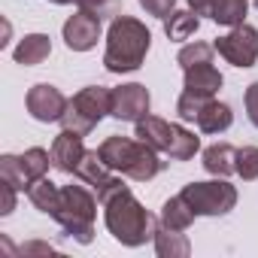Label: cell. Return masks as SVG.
<instances>
[{
    "mask_svg": "<svg viewBox=\"0 0 258 258\" xmlns=\"http://www.w3.org/2000/svg\"><path fill=\"white\" fill-rule=\"evenodd\" d=\"M100 204H103L106 228H109V234H112L121 246L137 249V246L155 240L158 219L131 195V188H127V185H118V188L109 191Z\"/></svg>",
    "mask_w": 258,
    "mask_h": 258,
    "instance_id": "1",
    "label": "cell"
},
{
    "mask_svg": "<svg viewBox=\"0 0 258 258\" xmlns=\"http://www.w3.org/2000/svg\"><path fill=\"white\" fill-rule=\"evenodd\" d=\"M152 46L149 28L134 19V16H115L106 34V52H103V67L109 73H134L143 67L146 52Z\"/></svg>",
    "mask_w": 258,
    "mask_h": 258,
    "instance_id": "2",
    "label": "cell"
},
{
    "mask_svg": "<svg viewBox=\"0 0 258 258\" xmlns=\"http://www.w3.org/2000/svg\"><path fill=\"white\" fill-rule=\"evenodd\" d=\"M97 152L115 173H121L127 179H137V182H149L164 170V161L158 158V152L149 143H143L140 137L131 140V137L112 134L97 146Z\"/></svg>",
    "mask_w": 258,
    "mask_h": 258,
    "instance_id": "3",
    "label": "cell"
},
{
    "mask_svg": "<svg viewBox=\"0 0 258 258\" xmlns=\"http://www.w3.org/2000/svg\"><path fill=\"white\" fill-rule=\"evenodd\" d=\"M94 213H97V195H91L85 185H64L52 219L76 243H91L94 240Z\"/></svg>",
    "mask_w": 258,
    "mask_h": 258,
    "instance_id": "4",
    "label": "cell"
},
{
    "mask_svg": "<svg viewBox=\"0 0 258 258\" xmlns=\"http://www.w3.org/2000/svg\"><path fill=\"white\" fill-rule=\"evenodd\" d=\"M143 143H149L155 152L161 155H170V161H188L198 155L201 149V137H195L191 131H185L182 124H173V121H164L158 115H146L137 121V134Z\"/></svg>",
    "mask_w": 258,
    "mask_h": 258,
    "instance_id": "5",
    "label": "cell"
},
{
    "mask_svg": "<svg viewBox=\"0 0 258 258\" xmlns=\"http://www.w3.org/2000/svg\"><path fill=\"white\" fill-rule=\"evenodd\" d=\"M109 103H112V91L103 88V85H85L79 94H73L67 100V109L61 115V127L67 131H76V134H91L97 121L103 115H109Z\"/></svg>",
    "mask_w": 258,
    "mask_h": 258,
    "instance_id": "6",
    "label": "cell"
},
{
    "mask_svg": "<svg viewBox=\"0 0 258 258\" xmlns=\"http://www.w3.org/2000/svg\"><path fill=\"white\" fill-rule=\"evenodd\" d=\"M179 195L195 216H225L237 207V188L225 176H216L210 182H188Z\"/></svg>",
    "mask_w": 258,
    "mask_h": 258,
    "instance_id": "7",
    "label": "cell"
},
{
    "mask_svg": "<svg viewBox=\"0 0 258 258\" xmlns=\"http://www.w3.org/2000/svg\"><path fill=\"white\" fill-rule=\"evenodd\" d=\"M216 52L228 61V64H234V67H252L255 61H258V31L252 28V25H237V28H231L225 37H219L216 43Z\"/></svg>",
    "mask_w": 258,
    "mask_h": 258,
    "instance_id": "8",
    "label": "cell"
},
{
    "mask_svg": "<svg viewBox=\"0 0 258 258\" xmlns=\"http://www.w3.org/2000/svg\"><path fill=\"white\" fill-rule=\"evenodd\" d=\"M73 176H79L94 195H97V201H103L109 191H115L118 185H124L118 176L121 173H115L103 158H100V152L97 149H88L85 155H82V161H79V167H76V173Z\"/></svg>",
    "mask_w": 258,
    "mask_h": 258,
    "instance_id": "9",
    "label": "cell"
},
{
    "mask_svg": "<svg viewBox=\"0 0 258 258\" xmlns=\"http://www.w3.org/2000/svg\"><path fill=\"white\" fill-rule=\"evenodd\" d=\"M149 91L146 85L140 82H127V85H118L112 88V103H109V115L118 118V121H140L149 115Z\"/></svg>",
    "mask_w": 258,
    "mask_h": 258,
    "instance_id": "10",
    "label": "cell"
},
{
    "mask_svg": "<svg viewBox=\"0 0 258 258\" xmlns=\"http://www.w3.org/2000/svg\"><path fill=\"white\" fill-rule=\"evenodd\" d=\"M25 103H28V112H31L37 121H43V124L61 121L64 109H67V97L61 94V88H55V85H49V82H37V85L28 91Z\"/></svg>",
    "mask_w": 258,
    "mask_h": 258,
    "instance_id": "11",
    "label": "cell"
},
{
    "mask_svg": "<svg viewBox=\"0 0 258 258\" xmlns=\"http://www.w3.org/2000/svg\"><path fill=\"white\" fill-rule=\"evenodd\" d=\"M97 40H100V19L97 16L79 10L76 16H70L64 22V43L70 52H88L97 46Z\"/></svg>",
    "mask_w": 258,
    "mask_h": 258,
    "instance_id": "12",
    "label": "cell"
},
{
    "mask_svg": "<svg viewBox=\"0 0 258 258\" xmlns=\"http://www.w3.org/2000/svg\"><path fill=\"white\" fill-rule=\"evenodd\" d=\"M52 167L55 170H61V173H76V167H79V161H82V155L88 152L85 146H82V134H76V131H64L52 140Z\"/></svg>",
    "mask_w": 258,
    "mask_h": 258,
    "instance_id": "13",
    "label": "cell"
},
{
    "mask_svg": "<svg viewBox=\"0 0 258 258\" xmlns=\"http://www.w3.org/2000/svg\"><path fill=\"white\" fill-rule=\"evenodd\" d=\"M222 73L213 67V61H204V64H195V67H185V88L188 94H198V97H216V91L222 88Z\"/></svg>",
    "mask_w": 258,
    "mask_h": 258,
    "instance_id": "14",
    "label": "cell"
},
{
    "mask_svg": "<svg viewBox=\"0 0 258 258\" xmlns=\"http://www.w3.org/2000/svg\"><path fill=\"white\" fill-rule=\"evenodd\" d=\"M198 127L204 134H222V131H228L231 127V121H234V112H231V106L228 103H222V100H216V97H210L204 106H201V112H198Z\"/></svg>",
    "mask_w": 258,
    "mask_h": 258,
    "instance_id": "15",
    "label": "cell"
},
{
    "mask_svg": "<svg viewBox=\"0 0 258 258\" xmlns=\"http://www.w3.org/2000/svg\"><path fill=\"white\" fill-rule=\"evenodd\" d=\"M204 170L213 176H231L237 173V149L231 143H213L204 149Z\"/></svg>",
    "mask_w": 258,
    "mask_h": 258,
    "instance_id": "16",
    "label": "cell"
},
{
    "mask_svg": "<svg viewBox=\"0 0 258 258\" xmlns=\"http://www.w3.org/2000/svg\"><path fill=\"white\" fill-rule=\"evenodd\" d=\"M49 55H52V40H49L46 34H28V37L16 46V52H13V58H16L19 64H25V67H37V64H43Z\"/></svg>",
    "mask_w": 258,
    "mask_h": 258,
    "instance_id": "17",
    "label": "cell"
},
{
    "mask_svg": "<svg viewBox=\"0 0 258 258\" xmlns=\"http://www.w3.org/2000/svg\"><path fill=\"white\" fill-rule=\"evenodd\" d=\"M198 28H201V16H195L191 10H173L164 19V34L173 43H185L188 37H195Z\"/></svg>",
    "mask_w": 258,
    "mask_h": 258,
    "instance_id": "18",
    "label": "cell"
},
{
    "mask_svg": "<svg viewBox=\"0 0 258 258\" xmlns=\"http://www.w3.org/2000/svg\"><path fill=\"white\" fill-rule=\"evenodd\" d=\"M155 252H158L161 258H185V255L191 252V246H188V240H185L182 231L164 228V225L158 222V231H155Z\"/></svg>",
    "mask_w": 258,
    "mask_h": 258,
    "instance_id": "19",
    "label": "cell"
},
{
    "mask_svg": "<svg viewBox=\"0 0 258 258\" xmlns=\"http://www.w3.org/2000/svg\"><path fill=\"white\" fill-rule=\"evenodd\" d=\"M28 201L40 210V213H46V216H52L55 213V204H58V195H61V188L49 179V176H40V179H34L31 185H28Z\"/></svg>",
    "mask_w": 258,
    "mask_h": 258,
    "instance_id": "20",
    "label": "cell"
},
{
    "mask_svg": "<svg viewBox=\"0 0 258 258\" xmlns=\"http://www.w3.org/2000/svg\"><path fill=\"white\" fill-rule=\"evenodd\" d=\"M158 222H161L164 228H173V231H188V225L195 222V213H191V207L182 201V195H176V198L164 201Z\"/></svg>",
    "mask_w": 258,
    "mask_h": 258,
    "instance_id": "21",
    "label": "cell"
},
{
    "mask_svg": "<svg viewBox=\"0 0 258 258\" xmlns=\"http://www.w3.org/2000/svg\"><path fill=\"white\" fill-rule=\"evenodd\" d=\"M246 10H249V0H216L213 10H210V19H213L216 25L237 28V25H243Z\"/></svg>",
    "mask_w": 258,
    "mask_h": 258,
    "instance_id": "22",
    "label": "cell"
},
{
    "mask_svg": "<svg viewBox=\"0 0 258 258\" xmlns=\"http://www.w3.org/2000/svg\"><path fill=\"white\" fill-rule=\"evenodd\" d=\"M19 164H22V170H25V179H28V185H31L34 179H40V176H46V173H49L52 152H46V149L34 146V149H28L25 155H19Z\"/></svg>",
    "mask_w": 258,
    "mask_h": 258,
    "instance_id": "23",
    "label": "cell"
},
{
    "mask_svg": "<svg viewBox=\"0 0 258 258\" xmlns=\"http://www.w3.org/2000/svg\"><path fill=\"white\" fill-rule=\"evenodd\" d=\"M213 55H216V46H210V43H188V46L179 49L176 61H179V67L185 70V67H195V64L213 61Z\"/></svg>",
    "mask_w": 258,
    "mask_h": 258,
    "instance_id": "24",
    "label": "cell"
},
{
    "mask_svg": "<svg viewBox=\"0 0 258 258\" xmlns=\"http://www.w3.org/2000/svg\"><path fill=\"white\" fill-rule=\"evenodd\" d=\"M237 173L246 182L258 179V146H240L237 149Z\"/></svg>",
    "mask_w": 258,
    "mask_h": 258,
    "instance_id": "25",
    "label": "cell"
},
{
    "mask_svg": "<svg viewBox=\"0 0 258 258\" xmlns=\"http://www.w3.org/2000/svg\"><path fill=\"white\" fill-rule=\"evenodd\" d=\"M0 176L7 182H13L19 191H28V179H25V170L19 164V155H4L0 158Z\"/></svg>",
    "mask_w": 258,
    "mask_h": 258,
    "instance_id": "26",
    "label": "cell"
},
{
    "mask_svg": "<svg viewBox=\"0 0 258 258\" xmlns=\"http://www.w3.org/2000/svg\"><path fill=\"white\" fill-rule=\"evenodd\" d=\"M79 10L97 16L100 22H103V19H115V16H121V4H118V0H79Z\"/></svg>",
    "mask_w": 258,
    "mask_h": 258,
    "instance_id": "27",
    "label": "cell"
},
{
    "mask_svg": "<svg viewBox=\"0 0 258 258\" xmlns=\"http://www.w3.org/2000/svg\"><path fill=\"white\" fill-rule=\"evenodd\" d=\"M140 7L149 13V16H155V19H167L173 10H176V0H140Z\"/></svg>",
    "mask_w": 258,
    "mask_h": 258,
    "instance_id": "28",
    "label": "cell"
},
{
    "mask_svg": "<svg viewBox=\"0 0 258 258\" xmlns=\"http://www.w3.org/2000/svg\"><path fill=\"white\" fill-rule=\"evenodd\" d=\"M16 185L13 182H7L4 176H0V216H10L13 210H16Z\"/></svg>",
    "mask_w": 258,
    "mask_h": 258,
    "instance_id": "29",
    "label": "cell"
},
{
    "mask_svg": "<svg viewBox=\"0 0 258 258\" xmlns=\"http://www.w3.org/2000/svg\"><path fill=\"white\" fill-rule=\"evenodd\" d=\"M243 103H246V115H249V121L258 127V82H252V85L246 88Z\"/></svg>",
    "mask_w": 258,
    "mask_h": 258,
    "instance_id": "30",
    "label": "cell"
},
{
    "mask_svg": "<svg viewBox=\"0 0 258 258\" xmlns=\"http://www.w3.org/2000/svg\"><path fill=\"white\" fill-rule=\"evenodd\" d=\"M34 252H49V255H52V252H55V246H49V243H37V240L22 246V255H34Z\"/></svg>",
    "mask_w": 258,
    "mask_h": 258,
    "instance_id": "31",
    "label": "cell"
},
{
    "mask_svg": "<svg viewBox=\"0 0 258 258\" xmlns=\"http://www.w3.org/2000/svg\"><path fill=\"white\" fill-rule=\"evenodd\" d=\"M52 4H58V7H67V4H79V0H52Z\"/></svg>",
    "mask_w": 258,
    "mask_h": 258,
    "instance_id": "32",
    "label": "cell"
},
{
    "mask_svg": "<svg viewBox=\"0 0 258 258\" xmlns=\"http://www.w3.org/2000/svg\"><path fill=\"white\" fill-rule=\"evenodd\" d=\"M255 7H258V0H255Z\"/></svg>",
    "mask_w": 258,
    "mask_h": 258,
    "instance_id": "33",
    "label": "cell"
}]
</instances>
